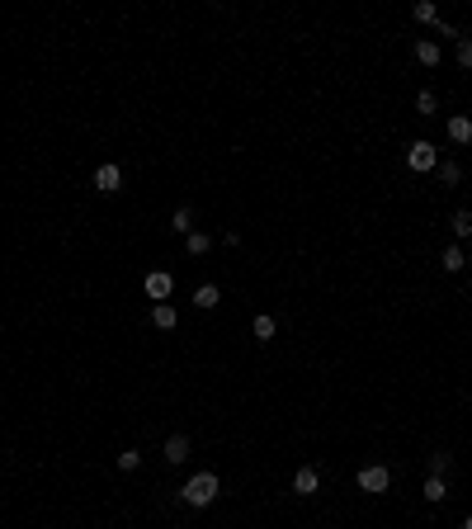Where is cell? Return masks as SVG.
I'll return each instance as SVG.
<instances>
[{
  "mask_svg": "<svg viewBox=\"0 0 472 529\" xmlns=\"http://www.w3.org/2000/svg\"><path fill=\"white\" fill-rule=\"evenodd\" d=\"M458 66H472V38H458Z\"/></svg>",
  "mask_w": 472,
  "mask_h": 529,
  "instance_id": "603a6c76",
  "label": "cell"
},
{
  "mask_svg": "<svg viewBox=\"0 0 472 529\" xmlns=\"http://www.w3.org/2000/svg\"><path fill=\"white\" fill-rule=\"evenodd\" d=\"M251 331H255V341H274V317H269V312H260Z\"/></svg>",
  "mask_w": 472,
  "mask_h": 529,
  "instance_id": "9a60e30c",
  "label": "cell"
},
{
  "mask_svg": "<svg viewBox=\"0 0 472 529\" xmlns=\"http://www.w3.org/2000/svg\"><path fill=\"white\" fill-rule=\"evenodd\" d=\"M406 165H411V170H435V165H439V152H435L430 142H411V147H406Z\"/></svg>",
  "mask_w": 472,
  "mask_h": 529,
  "instance_id": "3957f363",
  "label": "cell"
},
{
  "mask_svg": "<svg viewBox=\"0 0 472 529\" xmlns=\"http://www.w3.org/2000/svg\"><path fill=\"white\" fill-rule=\"evenodd\" d=\"M184 246H189V255H203V251H208L212 241L203 237V232H189V237H184Z\"/></svg>",
  "mask_w": 472,
  "mask_h": 529,
  "instance_id": "d6986e66",
  "label": "cell"
},
{
  "mask_svg": "<svg viewBox=\"0 0 472 529\" xmlns=\"http://www.w3.org/2000/svg\"><path fill=\"white\" fill-rule=\"evenodd\" d=\"M411 15H416L420 24H435V19H439V10H435L430 0H416V5H411Z\"/></svg>",
  "mask_w": 472,
  "mask_h": 529,
  "instance_id": "2e32d148",
  "label": "cell"
},
{
  "mask_svg": "<svg viewBox=\"0 0 472 529\" xmlns=\"http://www.w3.org/2000/svg\"><path fill=\"white\" fill-rule=\"evenodd\" d=\"M463 529H472V515H468V520H463Z\"/></svg>",
  "mask_w": 472,
  "mask_h": 529,
  "instance_id": "cb8c5ba5",
  "label": "cell"
},
{
  "mask_svg": "<svg viewBox=\"0 0 472 529\" xmlns=\"http://www.w3.org/2000/svg\"><path fill=\"white\" fill-rule=\"evenodd\" d=\"M165 458H170V463H184V458H189V435H170V440H165Z\"/></svg>",
  "mask_w": 472,
  "mask_h": 529,
  "instance_id": "9c48e42d",
  "label": "cell"
},
{
  "mask_svg": "<svg viewBox=\"0 0 472 529\" xmlns=\"http://www.w3.org/2000/svg\"><path fill=\"white\" fill-rule=\"evenodd\" d=\"M453 237H472V213L468 208L453 213Z\"/></svg>",
  "mask_w": 472,
  "mask_h": 529,
  "instance_id": "e0dca14e",
  "label": "cell"
},
{
  "mask_svg": "<svg viewBox=\"0 0 472 529\" xmlns=\"http://www.w3.org/2000/svg\"><path fill=\"white\" fill-rule=\"evenodd\" d=\"M137 463H142V454H137V449H123V454H118V468H123V473H132Z\"/></svg>",
  "mask_w": 472,
  "mask_h": 529,
  "instance_id": "44dd1931",
  "label": "cell"
},
{
  "mask_svg": "<svg viewBox=\"0 0 472 529\" xmlns=\"http://www.w3.org/2000/svg\"><path fill=\"white\" fill-rule=\"evenodd\" d=\"M416 62H420V66H439V48H435L430 38H420V43H416Z\"/></svg>",
  "mask_w": 472,
  "mask_h": 529,
  "instance_id": "30bf717a",
  "label": "cell"
},
{
  "mask_svg": "<svg viewBox=\"0 0 472 529\" xmlns=\"http://www.w3.org/2000/svg\"><path fill=\"white\" fill-rule=\"evenodd\" d=\"M448 269V274H458V269H463V264H468V255H463V251H458V246H448L444 251V260H439Z\"/></svg>",
  "mask_w": 472,
  "mask_h": 529,
  "instance_id": "5bb4252c",
  "label": "cell"
},
{
  "mask_svg": "<svg viewBox=\"0 0 472 529\" xmlns=\"http://www.w3.org/2000/svg\"><path fill=\"white\" fill-rule=\"evenodd\" d=\"M468 264H472V255H468Z\"/></svg>",
  "mask_w": 472,
  "mask_h": 529,
  "instance_id": "d4e9b609",
  "label": "cell"
},
{
  "mask_svg": "<svg viewBox=\"0 0 472 529\" xmlns=\"http://www.w3.org/2000/svg\"><path fill=\"white\" fill-rule=\"evenodd\" d=\"M95 189H100V194H118V189H123V170H118V165H100V170H95Z\"/></svg>",
  "mask_w": 472,
  "mask_h": 529,
  "instance_id": "5b68a950",
  "label": "cell"
},
{
  "mask_svg": "<svg viewBox=\"0 0 472 529\" xmlns=\"http://www.w3.org/2000/svg\"><path fill=\"white\" fill-rule=\"evenodd\" d=\"M416 114H435V95H430V90H420V95H416Z\"/></svg>",
  "mask_w": 472,
  "mask_h": 529,
  "instance_id": "7402d4cb",
  "label": "cell"
},
{
  "mask_svg": "<svg viewBox=\"0 0 472 529\" xmlns=\"http://www.w3.org/2000/svg\"><path fill=\"white\" fill-rule=\"evenodd\" d=\"M448 137H453L458 147H468V142H472V118H468V114H453V118H448Z\"/></svg>",
  "mask_w": 472,
  "mask_h": 529,
  "instance_id": "8992f818",
  "label": "cell"
},
{
  "mask_svg": "<svg viewBox=\"0 0 472 529\" xmlns=\"http://www.w3.org/2000/svg\"><path fill=\"white\" fill-rule=\"evenodd\" d=\"M170 227L189 237V232H194V213H189V208H175V217H170Z\"/></svg>",
  "mask_w": 472,
  "mask_h": 529,
  "instance_id": "ac0fdd59",
  "label": "cell"
},
{
  "mask_svg": "<svg viewBox=\"0 0 472 529\" xmlns=\"http://www.w3.org/2000/svg\"><path fill=\"white\" fill-rule=\"evenodd\" d=\"M217 487H222V482H217L212 473H194V477H189V482L180 487V501H184V505H199V510H203V505L217 501Z\"/></svg>",
  "mask_w": 472,
  "mask_h": 529,
  "instance_id": "6da1fadb",
  "label": "cell"
},
{
  "mask_svg": "<svg viewBox=\"0 0 472 529\" xmlns=\"http://www.w3.org/2000/svg\"><path fill=\"white\" fill-rule=\"evenodd\" d=\"M316 487H321L316 468H298V477H293V492H298V496H312Z\"/></svg>",
  "mask_w": 472,
  "mask_h": 529,
  "instance_id": "52a82bcc",
  "label": "cell"
},
{
  "mask_svg": "<svg viewBox=\"0 0 472 529\" xmlns=\"http://www.w3.org/2000/svg\"><path fill=\"white\" fill-rule=\"evenodd\" d=\"M194 303H199V307H217V303H222V293H217V284H203V289L194 293Z\"/></svg>",
  "mask_w": 472,
  "mask_h": 529,
  "instance_id": "4fadbf2b",
  "label": "cell"
},
{
  "mask_svg": "<svg viewBox=\"0 0 472 529\" xmlns=\"http://www.w3.org/2000/svg\"><path fill=\"white\" fill-rule=\"evenodd\" d=\"M448 463H453L448 454H430V473H435V477H444V473H448Z\"/></svg>",
  "mask_w": 472,
  "mask_h": 529,
  "instance_id": "ffe728a7",
  "label": "cell"
},
{
  "mask_svg": "<svg viewBox=\"0 0 472 529\" xmlns=\"http://www.w3.org/2000/svg\"><path fill=\"white\" fill-rule=\"evenodd\" d=\"M175 321H180V312H175L170 303H156V307H152V326H156V331H170Z\"/></svg>",
  "mask_w": 472,
  "mask_h": 529,
  "instance_id": "ba28073f",
  "label": "cell"
},
{
  "mask_svg": "<svg viewBox=\"0 0 472 529\" xmlns=\"http://www.w3.org/2000/svg\"><path fill=\"white\" fill-rule=\"evenodd\" d=\"M444 496H448V482L430 473V477H425V501H444Z\"/></svg>",
  "mask_w": 472,
  "mask_h": 529,
  "instance_id": "8fae6325",
  "label": "cell"
},
{
  "mask_svg": "<svg viewBox=\"0 0 472 529\" xmlns=\"http://www.w3.org/2000/svg\"><path fill=\"white\" fill-rule=\"evenodd\" d=\"M142 289H147V298H152V303H165V298H170V289H175V279H170L165 269H152V274L142 279Z\"/></svg>",
  "mask_w": 472,
  "mask_h": 529,
  "instance_id": "277c9868",
  "label": "cell"
},
{
  "mask_svg": "<svg viewBox=\"0 0 472 529\" xmlns=\"http://www.w3.org/2000/svg\"><path fill=\"white\" fill-rule=\"evenodd\" d=\"M435 170H439V180H444V185H458V180H463V165H458V161H439Z\"/></svg>",
  "mask_w": 472,
  "mask_h": 529,
  "instance_id": "7c38bea8",
  "label": "cell"
},
{
  "mask_svg": "<svg viewBox=\"0 0 472 529\" xmlns=\"http://www.w3.org/2000/svg\"><path fill=\"white\" fill-rule=\"evenodd\" d=\"M392 487V473L383 468V463H368V468H359V492H388Z\"/></svg>",
  "mask_w": 472,
  "mask_h": 529,
  "instance_id": "7a4b0ae2",
  "label": "cell"
}]
</instances>
